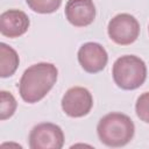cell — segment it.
Here are the masks:
<instances>
[{"mask_svg": "<svg viewBox=\"0 0 149 149\" xmlns=\"http://www.w3.org/2000/svg\"><path fill=\"white\" fill-rule=\"evenodd\" d=\"M135 133L133 120L119 112L104 115L97 126V134L100 142L107 147L118 148L128 144Z\"/></svg>", "mask_w": 149, "mask_h": 149, "instance_id": "obj_2", "label": "cell"}, {"mask_svg": "<svg viewBox=\"0 0 149 149\" xmlns=\"http://www.w3.org/2000/svg\"><path fill=\"white\" fill-rule=\"evenodd\" d=\"M62 109L70 118H83L87 115L93 106L91 92L83 86L70 87L62 98Z\"/></svg>", "mask_w": 149, "mask_h": 149, "instance_id": "obj_6", "label": "cell"}, {"mask_svg": "<svg viewBox=\"0 0 149 149\" xmlns=\"http://www.w3.org/2000/svg\"><path fill=\"white\" fill-rule=\"evenodd\" d=\"M17 107L14 95L8 91H0V120H6L13 116Z\"/></svg>", "mask_w": 149, "mask_h": 149, "instance_id": "obj_11", "label": "cell"}, {"mask_svg": "<svg viewBox=\"0 0 149 149\" xmlns=\"http://www.w3.org/2000/svg\"><path fill=\"white\" fill-rule=\"evenodd\" d=\"M58 70L52 63L41 62L30 65L21 76L19 92L23 101L35 104L42 100L56 84Z\"/></svg>", "mask_w": 149, "mask_h": 149, "instance_id": "obj_1", "label": "cell"}, {"mask_svg": "<svg viewBox=\"0 0 149 149\" xmlns=\"http://www.w3.org/2000/svg\"><path fill=\"white\" fill-rule=\"evenodd\" d=\"M107 33L114 43L129 45L134 43L140 35V23L133 15L120 13L108 22Z\"/></svg>", "mask_w": 149, "mask_h": 149, "instance_id": "obj_4", "label": "cell"}, {"mask_svg": "<svg viewBox=\"0 0 149 149\" xmlns=\"http://www.w3.org/2000/svg\"><path fill=\"white\" fill-rule=\"evenodd\" d=\"M77 56L80 66L88 73H97L102 71L108 62L106 49L95 42L84 43L79 48Z\"/></svg>", "mask_w": 149, "mask_h": 149, "instance_id": "obj_7", "label": "cell"}, {"mask_svg": "<svg viewBox=\"0 0 149 149\" xmlns=\"http://www.w3.org/2000/svg\"><path fill=\"white\" fill-rule=\"evenodd\" d=\"M112 74L118 87L122 90H135L146 81L147 66L140 57L125 55L114 62Z\"/></svg>", "mask_w": 149, "mask_h": 149, "instance_id": "obj_3", "label": "cell"}, {"mask_svg": "<svg viewBox=\"0 0 149 149\" xmlns=\"http://www.w3.org/2000/svg\"><path fill=\"white\" fill-rule=\"evenodd\" d=\"M65 16L74 27H87L95 19V6L93 0H68Z\"/></svg>", "mask_w": 149, "mask_h": 149, "instance_id": "obj_9", "label": "cell"}, {"mask_svg": "<svg viewBox=\"0 0 149 149\" xmlns=\"http://www.w3.org/2000/svg\"><path fill=\"white\" fill-rule=\"evenodd\" d=\"M20 63L17 52L6 43H0V76L7 78L14 74Z\"/></svg>", "mask_w": 149, "mask_h": 149, "instance_id": "obj_10", "label": "cell"}, {"mask_svg": "<svg viewBox=\"0 0 149 149\" xmlns=\"http://www.w3.org/2000/svg\"><path fill=\"white\" fill-rule=\"evenodd\" d=\"M28 140L31 149H61L64 144V133L55 123L42 122L33 127Z\"/></svg>", "mask_w": 149, "mask_h": 149, "instance_id": "obj_5", "label": "cell"}, {"mask_svg": "<svg viewBox=\"0 0 149 149\" xmlns=\"http://www.w3.org/2000/svg\"><path fill=\"white\" fill-rule=\"evenodd\" d=\"M148 30H149V28H148Z\"/></svg>", "mask_w": 149, "mask_h": 149, "instance_id": "obj_14", "label": "cell"}, {"mask_svg": "<svg viewBox=\"0 0 149 149\" xmlns=\"http://www.w3.org/2000/svg\"><path fill=\"white\" fill-rule=\"evenodd\" d=\"M26 2L29 8L36 13L51 14L59 8L62 0H26Z\"/></svg>", "mask_w": 149, "mask_h": 149, "instance_id": "obj_12", "label": "cell"}, {"mask_svg": "<svg viewBox=\"0 0 149 149\" xmlns=\"http://www.w3.org/2000/svg\"><path fill=\"white\" fill-rule=\"evenodd\" d=\"M29 24L28 15L20 9H7L0 15V33L9 38H16L26 34Z\"/></svg>", "mask_w": 149, "mask_h": 149, "instance_id": "obj_8", "label": "cell"}, {"mask_svg": "<svg viewBox=\"0 0 149 149\" xmlns=\"http://www.w3.org/2000/svg\"><path fill=\"white\" fill-rule=\"evenodd\" d=\"M135 112L141 121L149 123V92H144L137 98L135 104Z\"/></svg>", "mask_w": 149, "mask_h": 149, "instance_id": "obj_13", "label": "cell"}]
</instances>
